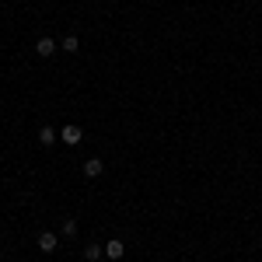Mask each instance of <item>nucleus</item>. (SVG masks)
<instances>
[{"label":"nucleus","mask_w":262,"mask_h":262,"mask_svg":"<svg viewBox=\"0 0 262 262\" xmlns=\"http://www.w3.org/2000/svg\"><path fill=\"white\" fill-rule=\"evenodd\" d=\"M60 140L70 143V147H77V143L84 140V129H81V126H63V129H60Z\"/></svg>","instance_id":"obj_1"},{"label":"nucleus","mask_w":262,"mask_h":262,"mask_svg":"<svg viewBox=\"0 0 262 262\" xmlns=\"http://www.w3.org/2000/svg\"><path fill=\"white\" fill-rule=\"evenodd\" d=\"M56 248H60V242H56V234H53V231H42V234H39V252H46V255H53Z\"/></svg>","instance_id":"obj_2"},{"label":"nucleus","mask_w":262,"mask_h":262,"mask_svg":"<svg viewBox=\"0 0 262 262\" xmlns=\"http://www.w3.org/2000/svg\"><path fill=\"white\" fill-rule=\"evenodd\" d=\"M101 171H105V161H98V158H88V161H84V175H88V179H98Z\"/></svg>","instance_id":"obj_3"},{"label":"nucleus","mask_w":262,"mask_h":262,"mask_svg":"<svg viewBox=\"0 0 262 262\" xmlns=\"http://www.w3.org/2000/svg\"><path fill=\"white\" fill-rule=\"evenodd\" d=\"M122 252H126V248H122V242H119V238L105 242V255H108V259H122Z\"/></svg>","instance_id":"obj_4"},{"label":"nucleus","mask_w":262,"mask_h":262,"mask_svg":"<svg viewBox=\"0 0 262 262\" xmlns=\"http://www.w3.org/2000/svg\"><path fill=\"white\" fill-rule=\"evenodd\" d=\"M35 53H39V56H53V53H56V42L53 39H39L35 42Z\"/></svg>","instance_id":"obj_5"},{"label":"nucleus","mask_w":262,"mask_h":262,"mask_svg":"<svg viewBox=\"0 0 262 262\" xmlns=\"http://www.w3.org/2000/svg\"><path fill=\"white\" fill-rule=\"evenodd\" d=\"M56 137H60V129H53V126H42L39 129V143H46V147L56 143Z\"/></svg>","instance_id":"obj_6"},{"label":"nucleus","mask_w":262,"mask_h":262,"mask_svg":"<svg viewBox=\"0 0 262 262\" xmlns=\"http://www.w3.org/2000/svg\"><path fill=\"white\" fill-rule=\"evenodd\" d=\"M101 255H105V248H98V245H88V248H84V259L88 262H98Z\"/></svg>","instance_id":"obj_7"},{"label":"nucleus","mask_w":262,"mask_h":262,"mask_svg":"<svg viewBox=\"0 0 262 262\" xmlns=\"http://www.w3.org/2000/svg\"><path fill=\"white\" fill-rule=\"evenodd\" d=\"M63 49H67V53H77V49H81V39H77V35H67V39H63Z\"/></svg>","instance_id":"obj_8"},{"label":"nucleus","mask_w":262,"mask_h":262,"mask_svg":"<svg viewBox=\"0 0 262 262\" xmlns=\"http://www.w3.org/2000/svg\"><path fill=\"white\" fill-rule=\"evenodd\" d=\"M77 234V221H63V238H74Z\"/></svg>","instance_id":"obj_9"}]
</instances>
